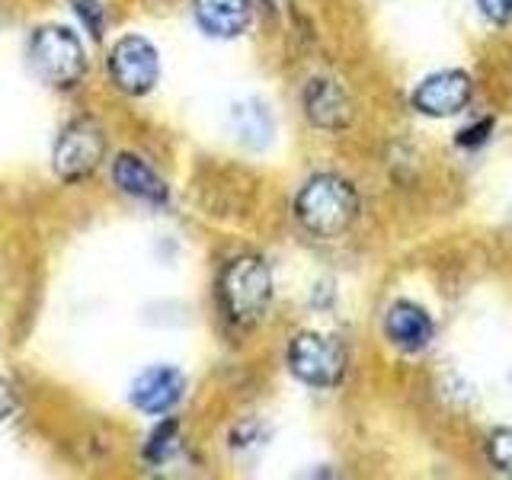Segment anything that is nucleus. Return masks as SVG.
<instances>
[{"label": "nucleus", "mask_w": 512, "mask_h": 480, "mask_svg": "<svg viewBox=\"0 0 512 480\" xmlns=\"http://www.w3.org/2000/svg\"><path fill=\"white\" fill-rule=\"evenodd\" d=\"M298 221L317 237H340L352 228L359 215V196L343 176L320 173L301 186L295 199Z\"/></svg>", "instance_id": "nucleus-1"}, {"label": "nucleus", "mask_w": 512, "mask_h": 480, "mask_svg": "<svg viewBox=\"0 0 512 480\" xmlns=\"http://www.w3.org/2000/svg\"><path fill=\"white\" fill-rule=\"evenodd\" d=\"M221 304L237 327L260 324L272 301V272L260 256H237L221 272Z\"/></svg>", "instance_id": "nucleus-2"}, {"label": "nucleus", "mask_w": 512, "mask_h": 480, "mask_svg": "<svg viewBox=\"0 0 512 480\" xmlns=\"http://www.w3.org/2000/svg\"><path fill=\"white\" fill-rule=\"evenodd\" d=\"M29 61L45 84L74 87L87 71L84 42L68 26H42L29 45Z\"/></svg>", "instance_id": "nucleus-3"}, {"label": "nucleus", "mask_w": 512, "mask_h": 480, "mask_svg": "<svg viewBox=\"0 0 512 480\" xmlns=\"http://www.w3.org/2000/svg\"><path fill=\"white\" fill-rule=\"evenodd\" d=\"M288 368L311 388H333L346 375V349L324 333H298L288 346Z\"/></svg>", "instance_id": "nucleus-4"}, {"label": "nucleus", "mask_w": 512, "mask_h": 480, "mask_svg": "<svg viewBox=\"0 0 512 480\" xmlns=\"http://www.w3.org/2000/svg\"><path fill=\"white\" fill-rule=\"evenodd\" d=\"M103 157H106V138L100 132V125L74 122L64 128L55 144L52 167L64 183H77V180H87V176L103 164Z\"/></svg>", "instance_id": "nucleus-5"}, {"label": "nucleus", "mask_w": 512, "mask_h": 480, "mask_svg": "<svg viewBox=\"0 0 512 480\" xmlns=\"http://www.w3.org/2000/svg\"><path fill=\"white\" fill-rule=\"evenodd\" d=\"M106 64H109L112 84L128 96H144L148 90H154L157 77H160L157 48L141 36L119 39L116 45H112Z\"/></svg>", "instance_id": "nucleus-6"}, {"label": "nucleus", "mask_w": 512, "mask_h": 480, "mask_svg": "<svg viewBox=\"0 0 512 480\" xmlns=\"http://www.w3.org/2000/svg\"><path fill=\"white\" fill-rule=\"evenodd\" d=\"M471 77L464 71H439L426 77L413 93V106L423 112V116H455L464 106L471 103Z\"/></svg>", "instance_id": "nucleus-7"}, {"label": "nucleus", "mask_w": 512, "mask_h": 480, "mask_svg": "<svg viewBox=\"0 0 512 480\" xmlns=\"http://www.w3.org/2000/svg\"><path fill=\"white\" fill-rule=\"evenodd\" d=\"M186 391V378L180 368L173 365H151L148 372H141L132 384V404L141 413L164 416L170 413Z\"/></svg>", "instance_id": "nucleus-8"}, {"label": "nucleus", "mask_w": 512, "mask_h": 480, "mask_svg": "<svg viewBox=\"0 0 512 480\" xmlns=\"http://www.w3.org/2000/svg\"><path fill=\"white\" fill-rule=\"evenodd\" d=\"M304 112H308L311 125L327 128V132H340L349 125L352 106L346 90L330 77H314L308 87H304Z\"/></svg>", "instance_id": "nucleus-9"}, {"label": "nucleus", "mask_w": 512, "mask_h": 480, "mask_svg": "<svg viewBox=\"0 0 512 480\" xmlns=\"http://www.w3.org/2000/svg\"><path fill=\"white\" fill-rule=\"evenodd\" d=\"M199 26L215 39H237L253 23L250 0H192Z\"/></svg>", "instance_id": "nucleus-10"}, {"label": "nucleus", "mask_w": 512, "mask_h": 480, "mask_svg": "<svg viewBox=\"0 0 512 480\" xmlns=\"http://www.w3.org/2000/svg\"><path fill=\"white\" fill-rule=\"evenodd\" d=\"M384 333L394 346L404 352H420L432 343V317L413 301H397L391 304L388 317H384Z\"/></svg>", "instance_id": "nucleus-11"}, {"label": "nucleus", "mask_w": 512, "mask_h": 480, "mask_svg": "<svg viewBox=\"0 0 512 480\" xmlns=\"http://www.w3.org/2000/svg\"><path fill=\"white\" fill-rule=\"evenodd\" d=\"M112 180H116V186L132 199L151 202V205L167 202V183L135 154L116 157V164H112Z\"/></svg>", "instance_id": "nucleus-12"}, {"label": "nucleus", "mask_w": 512, "mask_h": 480, "mask_svg": "<svg viewBox=\"0 0 512 480\" xmlns=\"http://www.w3.org/2000/svg\"><path fill=\"white\" fill-rule=\"evenodd\" d=\"M231 128H234V135L237 141H244L247 148H266L269 138H272V119H269V112L266 106L260 103H237L231 109Z\"/></svg>", "instance_id": "nucleus-13"}, {"label": "nucleus", "mask_w": 512, "mask_h": 480, "mask_svg": "<svg viewBox=\"0 0 512 480\" xmlns=\"http://www.w3.org/2000/svg\"><path fill=\"white\" fill-rule=\"evenodd\" d=\"M176 432H180V426H176V420H167V423H160L157 429H154V436H151V442H148V461H154V464H160V461H167L170 458V452L176 448Z\"/></svg>", "instance_id": "nucleus-14"}, {"label": "nucleus", "mask_w": 512, "mask_h": 480, "mask_svg": "<svg viewBox=\"0 0 512 480\" xmlns=\"http://www.w3.org/2000/svg\"><path fill=\"white\" fill-rule=\"evenodd\" d=\"M487 452H490V461L496 464L500 471L512 474V426L500 429V432H493L490 436V445H487Z\"/></svg>", "instance_id": "nucleus-15"}, {"label": "nucleus", "mask_w": 512, "mask_h": 480, "mask_svg": "<svg viewBox=\"0 0 512 480\" xmlns=\"http://www.w3.org/2000/svg\"><path fill=\"white\" fill-rule=\"evenodd\" d=\"M74 7H77V16L87 23L90 29V36L93 39H100L103 36V7L96 4V0H74Z\"/></svg>", "instance_id": "nucleus-16"}, {"label": "nucleus", "mask_w": 512, "mask_h": 480, "mask_svg": "<svg viewBox=\"0 0 512 480\" xmlns=\"http://www.w3.org/2000/svg\"><path fill=\"white\" fill-rule=\"evenodd\" d=\"M493 132V119H480L477 125L464 128V132H458V144L461 148H477V144H484Z\"/></svg>", "instance_id": "nucleus-17"}, {"label": "nucleus", "mask_w": 512, "mask_h": 480, "mask_svg": "<svg viewBox=\"0 0 512 480\" xmlns=\"http://www.w3.org/2000/svg\"><path fill=\"white\" fill-rule=\"evenodd\" d=\"M477 4L490 23H509L512 20V0H477Z\"/></svg>", "instance_id": "nucleus-18"}, {"label": "nucleus", "mask_w": 512, "mask_h": 480, "mask_svg": "<svg viewBox=\"0 0 512 480\" xmlns=\"http://www.w3.org/2000/svg\"><path fill=\"white\" fill-rule=\"evenodd\" d=\"M13 413H16V391L10 381L0 378V420H7Z\"/></svg>", "instance_id": "nucleus-19"}]
</instances>
